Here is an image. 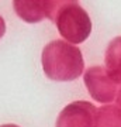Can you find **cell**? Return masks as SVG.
<instances>
[{
  "label": "cell",
  "instance_id": "obj_1",
  "mask_svg": "<svg viewBox=\"0 0 121 127\" xmlns=\"http://www.w3.org/2000/svg\"><path fill=\"white\" fill-rule=\"evenodd\" d=\"M41 59L44 73L47 78L55 82L77 79L85 71V62L80 50L62 40H55L47 44Z\"/></svg>",
  "mask_w": 121,
  "mask_h": 127
},
{
  "label": "cell",
  "instance_id": "obj_2",
  "mask_svg": "<svg viewBox=\"0 0 121 127\" xmlns=\"http://www.w3.org/2000/svg\"><path fill=\"white\" fill-rule=\"evenodd\" d=\"M54 20L59 34L72 44H80L90 35V17L77 1H62Z\"/></svg>",
  "mask_w": 121,
  "mask_h": 127
},
{
  "label": "cell",
  "instance_id": "obj_3",
  "mask_svg": "<svg viewBox=\"0 0 121 127\" xmlns=\"http://www.w3.org/2000/svg\"><path fill=\"white\" fill-rule=\"evenodd\" d=\"M85 83L90 96L100 103H110L117 93V83L108 76L106 68L92 66L85 72Z\"/></svg>",
  "mask_w": 121,
  "mask_h": 127
},
{
  "label": "cell",
  "instance_id": "obj_4",
  "mask_svg": "<svg viewBox=\"0 0 121 127\" xmlns=\"http://www.w3.org/2000/svg\"><path fill=\"white\" fill-rule=\"evenodd\" d=\"M97 109L90 102L69 103L59 113L56 127H94Z\"/></svg>",
  "mask_w": 121,
  "mask_h": 127
},
{
  "label": "cell",
  "instance_id": "obj_5",
  "mask_svg": "<svg viewBox=\"0 0 121 127\" xmlns=\"http://www.w3.org/2000/svg\"><path fill=\"white\" fill-rule=\"evenodd\" d=\"M62 1H13V7L18 17L27 23H37L44 18L54 20L56 10Z\"/></svg>",
  "mask_w": 121,
  "mask_h": 127
},
{
  "label": "cell",
  "instance_id": "obj_6",
  "mask_svg": "<svg viewBox=\"0 0 121 127\" xmlns=\"http://www.w3.org/2000/svg\"><path fill=\"white\" fill-rule=\"evenodd\" d=\"M106 71L116 83H121V37L114 38L107 47Z\"/></svg>",
  "mask_w": 121,
  "mask_h": 127
},
{
  "label": "cell",
  "instance_id": "obj_7",
  "mask_svg": "<svg viewBox=\"0 0 121 127\" xmlns=\"http://www.w3.org/2000/svg\"><path fill=\"white\" fill-rule=\"evenodd\" d=\"M94 127H121V109L114 104H104L97 109Z\"/></svg>",
  "mask_w": 121,
  "mask_h": 127
},
{
  "label": "cell",
  "instance_id": "obj_8",
  "mask_svg": "<svg viewBox=\"0 0 121 127\" xmlns=\"http://www.w3.org/2000/svg\"><path fill=\"white\" fill-rule=\"evenodd\" d=\"M117 102L121 106V88H120V91H118V93H117Z\"/></svg>",
  "mask_w": 121,
  "mask_h": 127
},
{
  "label": "cell",
  "instance_id": "obj_9",
  "mask_svg": "<svg viewBox=\"0 0 121 127\" xmlns=\"http://www.w3.org/2000/svg\"><path fill=\"white\" fill-rule=\"evenodd\" d=\"M0 127H20V126H16V124H4V126H0Z\"/></svg>",
  "mask_w": 121,
  "mask_h": 127
}]
</instances>
